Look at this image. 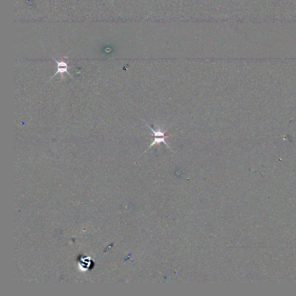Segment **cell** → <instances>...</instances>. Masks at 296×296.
<instances>
[{"instance_id":"6da1fadb","label":"cell","mask_w":296,"mask_h":296,"mask_svg":"<svg viewBox=\"0 0 296 296\" xmlns=\"http://www.w3.org/2000/svg\"><path fill=\"white\" fill-rule=\"evenodd\" d=\"M53 59L54 60V61L57 62V71L55 73V74L53 76V77H54L58 73H60L62 74V76H63V73H64V72H67L68 74L70 75V74L67 71L68 65H67V64L66 62H58L54 58H53Z\"/></svg>"},{"instance_id":"7a4b0ae2","label":"cell","mask_w":296,"mask_h":296,"mask_svg":"<svg viewBox=\"0 0 296 296\" xmlns=\"http://www.w3.org/2000/svg\"><path fill=\"white\" fill-rule=\"evenodd\" d=\"M168 137H169L168 136L163 137H161V138L154 137V138H154V140H153V141L152 142V143L150 145V146H149V148H148V149H150V148H151L152 146H153V145H156V144H160V143H161V142L164 143V144H165V145H166L168 148H170V146H168V145L166 143V140H166V138H168Z\"/></svg>"},{"instance_id":"3957f363","label":"cell","mask_w":296,"mask_h":296,"mask_svg":"<svg viewBox=\"0 0 296 296\" xmlns=\"http://www.w3.org/2000/svg\"><path fill=\"white\" fill-rule=\"evenodd\" d=\"M148 127H149V128L152 131V133H153V136L154 137H166L165 136V133L167 131V130H165L164 131H162L161 130V128L160 127H158V128L157 130H153V128H152L151 127H149L148 125Z\"/></svg>"}]
</instances>
